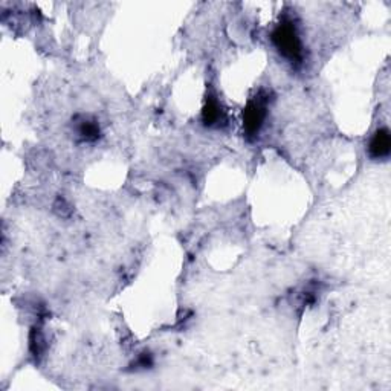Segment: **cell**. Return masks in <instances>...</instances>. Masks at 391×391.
Returning a JSON list of instances; mask_svg holds the SVG:
<instances>
[{
    "mask_svg": "<svg viewBox=\"0 0 391 391\" xmlns=\"http://www.w3.org/2000/svg\"><path fill=\"white\" fill-rule=\"evenodd\" d=\"M268 116V97L258 95L251 99L243 110V130L248 138H254L262 130Z\"/></svg>",
    "mask_w": 391,
    "mask_h": 391,
    "instance_id": "cell-2",
    "label": "cell"
},
{
    "mask_svg": "<svg viewBox=\"0 0 391 391\" xmlns=\"http://www.w3.org/2000/svg\"><path fill=\"white\" fill-rule=\"evenodd\" d=\"M77 134L84 142H95L101 136V129L92 118H81L77 124Z\"/></svg>",
    "mask_w": 391,
    "mask_h": 391,
    "instance_id": "cell-5",
    "label": "cell"
},
{
    "mask_svg": "<svg viewBox=\"0 0 391 391\" xmlns=\"http://www.w3.org/2000/svg\"><path fill=\"white\" fill-rule=\"evenodd\" d=\"M29 349H31V353L34 356H40L43 353L45 338L42 332H40V329H32V332L29 335Z\"/></svg>",
    "mask_w": 391,
    "mask_h": 391,
    "instance_id": "cell-6",
    "label": "cell"
},
{
    "mask_svg": "<svg viewBox=\"0 0 391 391\" xmlns=\"http://www.w3.org/2000/svg\"><path fill=\"white\" fill-rule=\"evenodd\" d=\"M151 366H153V357H151V355L149 352H144V353L139 355L138 361H136V367L149 368Z\"/></svg>",
    "mask_w": 391,
    "mask_h": 391,
    "instance_id": "cell-7",
    "label": "cell"
},
{
    "mask_svg": "<svg viewBox=\"0 0 391 391\" xmlns=\"http://www.w3.org/2000/svg\"><path fill=\"white\" fill-rule=\"evenodd\" d=\"M202 123L207 127H220L227 123V114H225L222 104L213 95H208L207 101H205L202 109Z\"/></svg>",
    "mask_w": 391,
    "mask_h": 391,
    "instance_id": "cell-4",
    "label": "cell"
},
{
    "mask_svg": "<svg viewBox=\"0 0 391 391\" xmlns=\"http://www.w3.org/2000/svg\"><path fill=\"white\" fill-rule=\"evenodd\" d=\"M391 151V136L387 127H381L375 131V135L368 145V155L375 161H386Z\"/></svg>",
    "mask_w": 391,
    "mask_h": 391,
    "instance_id": "cell-3",
    "label": "cell"
},
{
    "mask_svg": "<svg viewBox=\"0 0 391 391\" xmlns=\"http://www.w3.org/2000/svg\"><path fill=\"white\" fill-rule=\"evenodd\" d=\"M273 43L280 54L290 63L300 64L303 62V43L292 20H281L273 31Z\"/></svg>",
    "mask_w": 391,
    "mask_h": 391,
    "instance_id": "cell-1",
    "label": "cell"
}]
</instances>
